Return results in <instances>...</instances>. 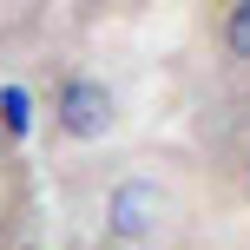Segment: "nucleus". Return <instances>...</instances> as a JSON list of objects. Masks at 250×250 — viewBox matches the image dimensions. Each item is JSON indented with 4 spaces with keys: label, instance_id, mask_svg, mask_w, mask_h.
<instances>
[{
    "label": "nucleus",
    "instance_id": "3",
    "mask_svg": "<svg viewBox=\"0 0 250 250\" xmlns=\"http://www.w3.org/2000/svg\"><path fill=\"white\" fill-rule=\"evenodd\" d=\"M224 53L250 66V0H230L224 7Z\"/></svg>",
    "mask_w": 250,
    "mask_h": 250
},
{
    "label": "nucleus",
    "instance_id": "2",
    "mask_svg": "<svg viewBox=\"0 0 250 250\" xmlns=\"http://www.w3.org/2000/svg\"><path fill=\"white\" fill-rule=\"evenodd\" d=\"M112 119H119V99H112V86L92 79V73H73L60 86V99H53V125H60V138H73V145H99V138L112 132Z\"/></svg>",
    "mask_w": 250,
    "mask_h": 250
},
{
    "label": "nucleus",
    "instance_id": "1",
    "mask_svg": "<svg viewBox=\"0 0 250 250\" xmlns=\"http://www.w3.org/2000/svg\"><path fill=\"white\" fill-rule=\"evenodd\" d=\"M165 224H171V191L158 178H125V185H112V198H105V237L112 244L145 250V244H158Z\"/></svg>",
    "mask_w": 250,
    "mask_h": 250
},
{
    "label": "nucleus",
    "instance_id": "7",
    "mask_svg": "<svg viewBox=\"0 0 250 250\" xmlns=\"http://www.w3.org/2000/svg\"><path fill=\"white\" fill-rule=\"evenodd\" d=\"M244 178H250V171H244Z\"/></svg>",
    "mask_w": 250,
    "mask_h": 250
},
{
    "label": "nucleus",
    "instance_id": "6",
    "mask_svg": "<svg viewBox=\"0 0 250 250\" xmlns=\"http://www.w3.org/2000/svg\"><path fill=\"white\" fill-rule=\"evenodd\" d=\"M145 250H158V244H145Z\"/></svg>",
    "mask_w": 250,
    "mask_h": 250
},
{
    "label": "nucleus",
    "instance_id": "4",
    "mask_svg": "<svg viewBox=\"0 0 250 250\" xmlns=\"http://www.w3.org/2000/svg\"><path fill=\"white\" fill-rule=\"evenodd\" d=\"M0 105H7V112H0L7 138H20V132H26V92H20V86H7V92H0Z\"/></svg>",
    "mask_w": 250,
    "mask_h": 250
},
{
    "label": "nucleus",
    "instance_id": "5",
    "mask_svg": "<svg viewBox=\"0 0 250 250\" xmlns=\"http://www.w3.org/2000/svg\"><path fill=\"white\" fill-rule=\"evenodd\" d=\"M0 145H7V125H0Z\"/></svg>",
    "mask_w": 250,
    "mask_h": 250
}]
</instances>
